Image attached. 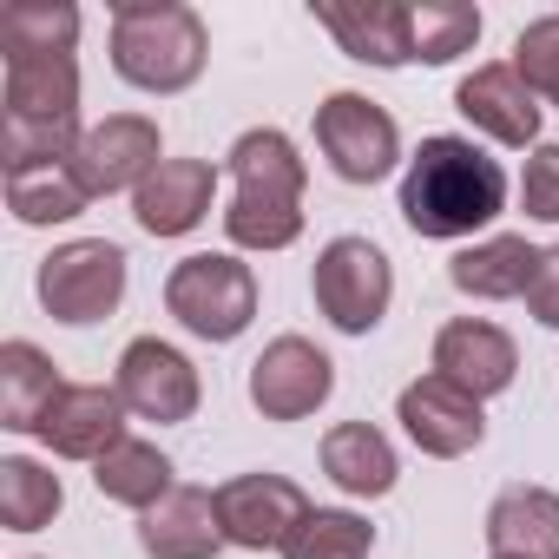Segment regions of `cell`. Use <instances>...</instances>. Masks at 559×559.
Masks as SVG:
<instances>
[{
    "instance_id": "1",
    "label": "cell",
    "mask_w": 559,
    "mask_h": 559,
    "mask_svg": "<svg viewBox=\"0 0 559 559\" xmlns=\"http://www.w3.org/2000/svg\"><path fill=\"white\" fill-rule=\"evenodd\" d=\"M500 211H507V171H500V158H487L461 132L421 139V152L402 171V217H408L415 237L454 243V237L487 230Z\"/></svg>"
},
{
    "instance_id": "2",
    "label": "cell",
    "mask_w": 559,
    "mask_h": 559,
    "mask_svg": "<svg viewBox=\"0 0 559 559\" xmlns=\"http://www.w3.org/2000/svg\"><path fill=\"white\" fill-rule=\"evenodd\" d=\"M230 211H224V230L237 250H290L304 237V185H310V165L297 158L290 132L276 126H257L230 145Z\"/></svg>"
},
{
    "instance_id": "3",
    "label": "cell",
    "mask_w": 559,
    "mask_h": 559,
    "mask_svg": "<svg viewBox=\"0 0 559 559\" xmlns=\"http://www.w3.org/2000/svg\"><path fill=\"white\" fill-rule=\"evenodd\" d=\"M0 158L8 171L67 165L80 152V67L73 53H14L8 93H0Z\"/></svg>"
},
{
    "instance_id": "4",
    "label": "cell",
    "mask_w": 559,
    "mask_h": 559,
    "mask_svg": "<svg viewBox=\"0 0 559 559\" xmlns=\"http://www.w3.org/2000/svg\"><path fill=\"white\" fill-rule=\"evenodd\" d=\"M211 60V34L185 0H119L112 8V73L139 93H185Z\"/></svg>"
},
{
    "instance_id": "5",
    "label": "cell",
    "mask_w": 559,
    "mask_h": 559,
    "mask_svg": "<svg viewBox=\"0 0 559 559\" xmlns=\"http://www.w3.org/2000/svg\"><path fill=\"white\" fill-rule=\"evenodd\" d=\"M165 310L198 343H237L257 317V276H250V263H237L224 250H198L165 276Z\"/></svg>"
},
{
    "instance_id": "6",
    "label": "cell",
    "mask_w": 559,
    "mask_h": 559,
    "mask_svg": "<svg viewBox=\"0 0 559 559\" xmlns=\"http://www.w3.org/2000/svg\"><path fill=\"white\" fill-rule=\"evenodd\" d=\"M34 290H40V304H47L53 323L86 330V323L112 317L119 297H126V250L106 243V237H73L53 257H40Z\"/></svg>"
},
{
    "instance_id": "7",
    "label": "cell",
    "mask_w": 559,
    "mask_h": 559,
    "mask_svg": "<svg viewBox=\"0 0 559 559\" xmlns=\"http://www.w3.org/2000/svg\"><path fill=\"white\" fill-rule=\"evenodd\" d=\"M317 310L343 330V336H369L382 317H389V297H395V270L389 257L369 243V237H330L323 257H317Z\"/></svg>"
},
{
    "instance_id": "8",
    "label": "cell",
    "mask_w": 559,
    "mask_h": 559,
    "mask_svg": "<svg viewBox=\"0 0 559 559\" xmlns=\"http://www.w3.org/2000/svg\"><path fill=\"white\" fill-rule=\"evenodd\" d=\"M317 152L330 158V171L343 185H382L402 165V132H395V119L376 99L330 93L317 106Z\"/></svg>"
},
{
    "instance_id": "9",
    "label": "cell",
    "mask_w": 559,
    "mask_h": 559,
    "mask_svg": "<svg viewBox=\"0 0 559 559\" xmlns=\"http://www.w3.org/2000/svg\"><path fill=\"white\" fill-rule=\"evenodd\" d=\"M330 389H336V362L310 336H276L250 362V408L263 421H304L330 402Z\"/></svg>"
},
{
    "instance_id": "10",
    "label": "cell",
    "mask_w": 559,
    "mask_h": 559,
    "mask_svg": "<svg viewBox=\"0 0 559 559\" xmlns=\"http://www.w3.org/2000/svg\"><path fill=\"white\" fill-rule=\"evenodd\" d=\"M112 389H119V402H126L139 421H158V428L191 421L198 402H204V382H198L191 356L171 349V343H158V336L126 343V356H119V382H112Z\"/></svg>"
},
{
    "instance_id": "11",
    "label": "cell",
    "mask_w": 559,
    "mask_h": 559,
    "mask_svg": "<svg viewBox=\"0 0 559 559\" xmlns=\"http://www.w3.org/2000/svg\"><path fill=\"white\" fill-rule=\"evenodd\" d=\"M165 165L158 126L145 112H112L106 126H93L73 152V171L86 185V198H112V191H139L152 171Z\"/></svg>"
},
{
    "instance_id": "12",
    "label": "cell",
    "mask_w": 559,
    "mask_h": 559,
    "mask_svg": "<svg viewBox=\"0 0 559 559\" xmlns=\"http://www.w3.org/2000/svg\"><path fill=\"white\" fill-rule=\"evenodd\" d=\"M310 513L304 487L290 474H237L217 487V520H224V539L243 546V552H263V546H284L297 533V520Z\"/></svg>"
},
{
    "instance_id": "13",
    "label": "cell",
    "mask_w": 559,
    "mask_h": 559,
    "mask_svg": "<svg viewBox=\"0 0 559 559\" xmlns=\"http://www.w3.org/2000/svg\"><path fill=\"white\" fill-rule=\"evenodd\" d=\"M395 415H402L408 441H415L421 454H435V461H461V454H474V448L487 441V415H480V402H474L467 389L441 382V376L408 382L402 402H395Z\"/></svg>"
},
{
    "instance_id": "14",
    "label": "cell",
    "mask_w": 559,
    "mask_h": 559,
    "mask_svg": "<svg viewBox=\"0 0 559 559\" xmlns=\"http://www.w3.org/2000/svg\"><path fill=\"white\" fill-rule=\"evenodd\" d=\"M454 112L487 132L493 145H539V93L513 73V60H493V67H474L461 86H454Z\"/></svg>"
},
{
    "instance_id": "15",
    "label": "cell",
    "mask_w": 559,
    "mask_h": 559,
    "mask_svg": "<svg viewBox=\"0 0 559 559\" xmlns=\"http://www.w3.org/2000/svg\"><path fill=\"white\" fill-rule=\"evenodd\" d=\"M435 376L454 382V389H467L474 402H487V395L513 389L520 349H513V336H507L500 323L454 317V323H441V336H435Z\"/></svg>"
},
{
    "instance_id": "16",
    "label": "cell",
    "mask_w": 559,
    "mask_h": 559,
    "mask_svg": "<svg viewBox=\"0 0 559 559\" xmlns=\"http://www.w3.org/2000/svg\"><path fill=\"white\" fill-rule=\"evenodd\" d=\"M40 441L60 461H99V454H112L126 441V402H119V389H106V382H67L60 402L40 421Z\"/></svg>"
},
{
    "instance_id": "17",
    "label": "cell",
    "mask_w": 559,
    "mask_h": 559,
    "mask_svg": "<svg viewBox=\"0 0 559 559\" xmlns=\"http://www.w3.org/2000/svg\"><path fill=\"white\" fill-rule=\"evenodd\" d=\"M211 191H217V171L204 158H165L139 191H132V217L145 237H185L204 224L211 211Z\"/></svg>"
},
{
    "instance_id": "18",
    "label": "cell",
    "mask_w": 559,
    "mask_h": 559,
    "mask_svg": "<svg viewBox=\"0 0 559 559\" xmlns=\"http://www.w3.org/2000/svg\"><path fill=\"white\" fill-rule=\"evenodd\" d=\"M139 546L145 559H217V546H230L217 520V493L171 487L152 513H139Z\"/></svg>"
},
{
    "instance_id": "19",
    "label": "cell",
    "mask_w": 559,
    "mask_h": 559,
    "mask_svg": "<svg viewBox=\"0 0 559 559\" xmlns=\"http://www.w3.org/2000/svg\"><path fill=\"white\" fill-rule=\"evenodd\" d=\"M317 21L362 67H408V0H317Z\"/></svg>"
},
{
    "instance_id": "20",
    "label": "cell",
    "mask_w": 559,
    "mask_h": 559,
    "mask_svg": "<svg viewBox=\"0 0 559 559\" xmlns=\"http://www.w3.org/2000/svg\"><path fill=\"white\" fill-rule=\"evenodd\" d=\"M493 559H559V493L552 487H507L487 507Z\"/></svg>"
},
{
    "instance_id": "21",
    "label": "cell",
    "mask_w": 559,
    "mask_h": 559,
    "mask_svg": "<svg viewBox=\"0 0 559 559\" xmlns=\"http://www.w3.org/2000/svg\"><path fill=\"white\" fill-rule=\"evenodd\" d=\"M533 270H539V250L526 237H487V243H467L454 263H448V284L461 297H480V304H507V297H526L533 284Z\"/></svg>"
},
{
    "instance_id": "22",
    "label": "cell",
    "mask_w": 559,
    "mask_h": 559,
    "mask_svg": "<svg viewBox=\"0 0 559 559\" xmlns=\"http://www.w3.org/2000/svg\"><path fill=\"white\" fill-rule=\"evenodd\" d=\"M60 369H53V356L47 349H34V343H0V428H14V435H40V421H47V408L60 402Z\"/></svg>"
},
{
    "instance_id": "23",
    "label": "cell",
    "mask_w": 559,
    "mask_h": 559,
    "mask_svg": "<svg viewBox=\"0 0 559 559\" xmlns=\"http://www.w3.org/2000/svg\"><path fill=\"white\" fill-rule=\"evenodd\" d=\"M323 474H330L343 493H356V500H382V493L395 487L402 461H395V448H389L382 428H369V421H336V428L323 435Z\"/></svg>"
},
{
    "instance_id": "24",
    "label": "cell",
    "mask_w": 559,
    "mask_h": 559,
    "mask_svg": "<svg viewBox=\"0 0 559 559\" xmlns=\"http://www.w3.org/2000/svg\"><path fill=\"white\" fill-rule=\"evenodd\" d=\"M93 487L106 493V500H119V507H139V513H152L178 480H171V454L165 448H152V441H119L112 454H99L93 461Z\"/></svg>"
},
{
    "instance_id": "25",
    "label": "cell",
    "mask_w": 559,
    "mask_h": 559,
    "mask_svg": "<svg viewBox=\"0 0 559 559\" xmlns=\"http://www.w3.org/2000/svg\"><path fill=\"white\" fill-rule=\"evenodd\" d=\"M86 204H93V198H86L73 158H67V165H27V171H8V211H14L21 224H67V217H80Z\"/></svg>"
},
{
    "instance_id": "26",
    "label": "cell",
    "mask_w": 559,
    "mask_h": 559,
    "mask_svg": "<svg viewBox=\"0 0 559 559\" xmlns=\"http://www.w3.org/2000/svg\"><path fill=\"white\" fill-rule=\"evenodd\" d=\"M480 40V8L467 0H408V53L421 67H448Z\"/></svg>"
},
{
    "instance_id": "27",
    "label": "cell",
    "mask_w": 559,
    "mask_h": 559,
    "mask_svg": "<svg viewBox=\"0 0 559 559\" xmlns=\"http://www.w3.org/2000/svg\"><path fill=\"white\" fill-rule=\"evenodd\" d=\"M60 507H67L60 474H47V467L27 461V454H8V461H0V526H8V533H40Z\"/></svg>"
},
{
    "instance_id": "28",
    "label": "cell",
    "mask_w": 559,
    "mask_h": 559,
    "mask_svg": "<svg viewBox=\"0 0 559 559\" xmlns=\"http://www.w3.org/2000/svg\"><path fill=\"white\" fill-rule=\"evenodd\" d=\"M80 40V8L73 0H14L0 14V53H73Z\"/></svg>"
},
{
    "instance_id": "29",
    "label": "cell",
    "mask_w": 559,
    "mask_h": 559,
    "mask_svg": "<svg viewBox=\"0 0 559 559\" xmlns=\"http://www.w3.org/2000/svg\"><path fill=\"white\" fill-rule=\"evenodd\" d=\"M276 552L284 559H369L376 552V526L362 513H349V507H310Z\"/></svg>"
},
{
    "instance_id": "30",
    "label": "cell",
    "mask_w": 559,
    "mask_h": 559,
    "mask_svg": "<svg viewBox=\"0 0 559 559\" xmlns=\"http://www.w3.org/2000/svg\"><path fill=\"white\" fill-rule=\"evenodd\" d=\"M513 73H520L539 99L559 106V14L520 27V40H513Z\"/></svg>"
},
{
    "instance_id": "31",
    "label": "cell",
    "mask_w": 559,
    "mask_h": 559,
    "mask_svg": "<svg viewBox=\"0 0 559 559\" xmlns=\"http://www.w3.org/2000/svg\"><path fill=\"white\" fill-rule=\"evenodd\" d=\"M520 204L539 224H559V145H533L526 171H520Z\"/></svg>"
},
{
    "instance_id": "32",
    "label": "cell",
    "mask_w": 559,
    "mask_h": 559,
    "mask_svg": "<svg viewBox=\"0 0 559 559\" xmlns=\"http://www.w3.org/2000/svg\"><path fill=\"white\" fill-rule=\"evenodd\" d=\"M526 310H533V323L559 330V243L539 250V270H533V284H526Z\"/></svg>"
}]
</instances>
